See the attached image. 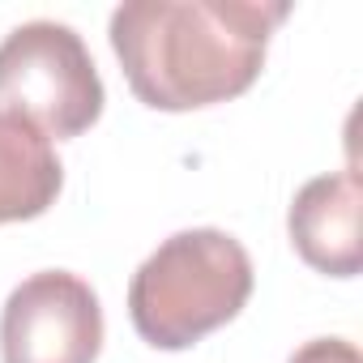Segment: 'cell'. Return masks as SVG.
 Segmentation results:
<instances>
[{
    "mask_svg": "<svg viewBox=\"0 0 363 363\" xmlns=\"http://www.w3.org/2000/svg\"><path fill=\"white\" fill-rule=\"evenodd\" d=\"M286 0H124L107 39L154 111H193L244 94L265 65Z\"/></svg>",
    "mask_w": 363,
    "mask_h": 363,
    "instance_id": "1",
    "label": "cell"
},
{
    "mask_svg": "<svg viewBox=\"0 0 363 363\" xmlns=\"http://www.w3.org/2000/svg\"><path fill=\"white\" fill-rule=\"evenodd\" d=\"M248 295V248L218 227H193L162 240L137 265L128 282V316L150 346L184 350L235 320Z\"/></svg>",
    "mask_w": 363,
    "mask_h": 363,
    "instance_id": "2",
    "label": "cell"
},
{
    "mask_svg": "<svg viewBox=\"0 0 363 363\" xmlns=\"http://www.w3.org/2000/svg\"><path fill=\"white\" fill-rule=\"evenodd\" d=\"M103 77L86 39L52 18L13 26L0 39V116L43 137H77L103 116Z\"/></svg>",
    "mask_w": 363,
    "mask_h": 363,
    "instance_id": "3",
    "label": "cell"
},
{
    "mask_svg": "<svg viewBox=\"0 0 363 363\" xmlns=\"http://www.w3.org/2000/svg\"><path fill=\"white\" fill-rule=\"evenodd\" d=\"M103 350V308L86 278L39 269L22 278L0 308L5 363H94Z\"/></svg>",
    "mask_w": 363,
    "mask_h": 363,
    "instance_id": "4",
    "label": "cell"
},
{
    "mask_svg": "<svg viewBox=\"0 0 363 363\" xmlns=\"http://www.w3.org/2000/svg\"><path fill=\"white\" fill-rule=\"evenodd\" d=\"M291 244L295 252L329 274V278H354L363 269V184L359 171H329L316 175L295 193L291 214Z\"/></svg>",
    "mask_w": 363,
    "mask_h": 363,
    "instance_id": "5",
    "label": "cell"
},
{
    "mask_svg": "<svg viewBox=\"0 0 363 363\" xmlns=\"http://www.w3.org/2000/svg\"><path fill=\"white\" fill-rule=\"evenodd\" d=\"M60 189L65 167L52 141L13 116H0V223H26L48 214Z\"/></svg>",
    "mask_w": 363,
    "mask_h": 363,
    "instance_id": "6",
    "label": "cell"
},
{
    "mask_svg": "<svg viewBox=\"0 0 363 363\" xmlns=\"http://www.w3.org/2000/svg\"><path fill=\"white\" fill-rule=\"evenodd\" d=\"M286 363H363V359H359V346L346 337H312Z\"/></svg>",
    "mask_w": 363,
    "mask_h": 363,
    "instance_id": "7",
    "label": "cell"
}]
</instances>
